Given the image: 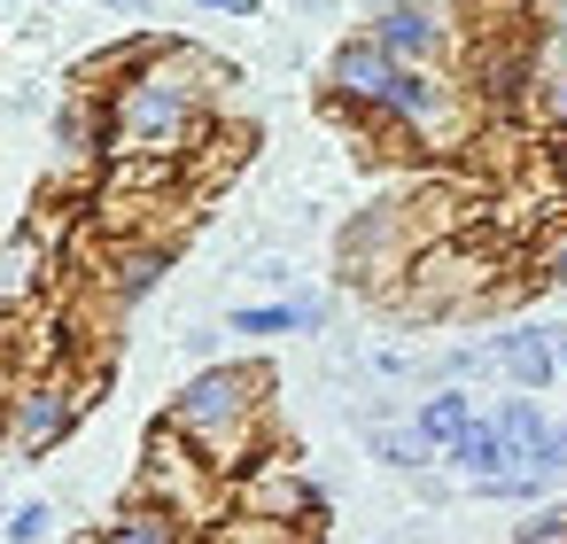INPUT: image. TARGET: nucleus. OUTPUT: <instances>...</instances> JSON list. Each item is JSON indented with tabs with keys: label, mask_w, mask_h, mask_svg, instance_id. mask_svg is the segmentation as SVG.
<instances>
[{
	"label": "nucleus",
	"mask_w": 567,
	"mask_h": 544,
	"mask_svg": "<svg viewBox=\"0 0 567 544\" xmlns=\"http://www.w3.org/2000/svg\"><path fill=\"white\" fill-rule=\"evenodd\" d=\"M482 125H489V110L466 86V71H396L389 102L365 117V141H389L404 156L443 164V156H466L482 141Z\"/></svg>",
	"instance_id": "f257e3e1"
},
{
	"label": "nucleus",
	"mask_w": 567,
	"mask_h": 544,
	"mask_svg": "<svg viewBox=\"0 0 567 544\" xmlns=\"http://www.w3.org/2000/svg\"><path fill=\"white\" fill-rule=\"evenodd\" d=\"M110 381V366L94 373V366H48V373H24L17 381V397L0 404V451L9 459H24V466H40L48 451H63L71 443V428L94 412V389Z\"/></svg>",
	"instance_id": "f03ea898"
},
{
	"label": "nucleus",
	"mask_w": 567,
	"mask_h": 544,
	"mask_svg": "<svg viewBox=\"0 0 567 544\" xmlns=\"http://www.w3.org/2000/svg\"><path fill=\"white\" fill-rule=\"evenodd\" d=\"M427 249L420 218H412V195H389V203H365L342 234H334V280L350 296H373L389 304L404 280H412V257Z\"/></svg>",
	"instance_id": "7ed1b4c3"
},
{
	"label": "nucleus",
	"mask_w": 567,
	"mask_h": 544,
	"mask_svg": "<svg viewBox=\"0 0 567 544\" xmlns=\"http://www.w3.org/2000/svg\"><path fill=\"white\" fill-rule=\"evenodd\" d=\"M164 420H172L187 443H210V435H226V428L272 420V373H265L257 358H218V366H195V373L172 389Z\"/></svg>",
	"instance_id": "20e7f679"
},
{
	"label": "nucleus",
	"mask_w": 567,
	"mask_h": 544,
	"mask_svg": "<svg viewBox=\"0 0 567 544\" xmlns=\"http://www.w3.org/2000/svg\"><path fill=\"white\" fill-rule=\"evenodd\" d=\"M125 497H148V505H164V513H179V521H195V528H210L218 513H234L226 482L203 466V451H195L172 420H156V428H148V451H141V466H133V490H125Z\"/></svg>",
	"instance_id": "39448f33"
},
{
	"label": "nucleus",
	"mask_w": 567,
	"mask_h": 544,
	"mask_svg": "<svg viewBox=\"0 0 567 544\" xmlns=\"http://www.w3.org/2000/svg\"><path fill=\"white\" fill-rule=\"evenodd\" d=\"M365 32L404 63V71H458L466 63V24L451 0H404V9H373Z\"/></svg>",
	"instance_id": "423d86ee"
},
{
	"label": "nucleus",
	"mask_w": 567,
	"mask_h": 544,
	"mask_svg": "<svg viewBox=\"0 0 567 544\" xmlns=\"http://www.w3.org/2000/svg\"><path fill=\"white\" fill-rule=\"evenodd\" d=\"M396 71H404V63H396L365 24H358V32H342V40L327 48V110H334L342 125H358V133H365V117L389 102Z\"/></svg>",
	"instance_id": "0eeeda50"
},
{
	"label": "nucleus",
	"mask_w": 567,
	"mask_h": 544,
	"mask_svg": "<svg viewBox=\"0 0 567 544\" xmlns=\"http://www.w3.org/2000/svg\"><path fill=\"white\" fill-rule=\"evenodd\" d=\"M226 497H234V513H265V521H296V528H319L327 521V490L303 474V459L288 443L265 451L241 482H226Z\"/></svg>",
	"instance_id": "6e6552de"
},
{
	"label": "nucleus",
	"mask_w": 567,
	"mask_h": 544,
	"mask_svg": "<svg viewBox=\"0 0 567 544\" xmlns=\"http://www.w3.org/2000/svg\"><path fill=\"white\" fill-rule=\"evenodd\" d=\"M48 141H55V172L63 179H102L110 164V102L102 94H63L55 117H48Z\"/></svg>",
	"instance_id": "1a4fd4ad"
},
{
	"label": "nucleus",
	"mask_w": 567,
	"mask_h": 544,
	"mask_svg": "<svg viewBox=\"0 0 567 544\" xmlns=\"http://www.w3.org/2000/svg\"><path fill=\"white\" fill-rule=\"evenodd\" d=\"M226 335L241 342H288V335H334V296H257L226 311Z\"/></svg>",
	"instance_id": "9d476101"
},
{
	"label": "nucleus",
	"mask_w": 567,
	"mask_h": 544,
	"mask_svg": "<svg viewBox=\"0 0 567 544\" xmlns=\"http://www.w3.org/2000/svg\"><path fill=\"white\" fill-rule=\"evenodd\" d=\"M489 358H497V373H505L513 389L544 397V389L559 381V327H544V319H513V327L489 335Z\"/></svg>",
	"instance_id": "9b49d317"
},
{
	"label": "nucleus",
	"mask_w": 567,
	"mask_h": 544,
	"mask_svg": "<svg viewBox=\"0 0 567 544\" xmlns=\"http://www.w3.org/2000/svg\"><path fill=\"white\" fill-rule=\"evenodd\" d=\"M55 265H63V257H55V242H48L40 226H17L9 242H0V311L32 304V296H40V280H48Z\"/></svg>",
	"instance_id": "f8f14e48"
},
{
	"label": "nucleus",
	"mask_w": 567,
	"mask_h": 544,
	"mask_svg": "<svg viewBox=\"0 0 567 544\" xmlns=\"http://www.w3.org/2000/svg\"><path fill=\"white\" fill-rule=\"evenodd\" d=\"M443 466H451L466 490H482V482H505V474H520V451H513V435H505V428L482 412V420H474V428L451 443V459H443Z\"/></svg>",
	"instance_id": "ddd939ff"
},
{
	"label": "nucleus",
	"mask_w": 567,
	"mask_h": 544,
	"mask_svg": "<svg viewBox=\"0 0 567 544\" xmlns=\"http://www.w3.org/2000/svg\"><path fill=\"white\" fill-rule=\"evenodd\" d=\"M102 544H203V528L179 521V513H164V505H148V497H125L102 521Z\"/></svg>",
	"instance_id": "4468645a"
},
{
	"label": "nucleus",
	"mask_w": 567,
	"mask_h": 544,
	"mask_svg": "<svg viewBox=\"0 0 567 544\" xmlns=\"http://www.w3.org/2000/svg\"><path fill=\"white\" fill-rule=\"evenodd\" d=\"M474 420H482L474 389H427V397H412V428L427 435V451H435V459H451V443H458Z\"/></svg>",
	"instance_id": "2eb2a0df"
},
{
	"label": "nucleus",
	"mask_w": 567,
	"mask_h": 544,
	"mask_svg": "<svg viewBox=\"0 0 567 544\" xmlns=\"http://www.w3.org/2000/svg\"><path fill=\"white\" fill-rule=\"evenodd\" d=\"M358 435H365V459L389 466V474H404V482L435 466V451H427V435L412 428V412H404V420H373V428H358Z\"/></svg>",
	"instance_id": "dca6fc26"
},
{
	"label": "nucleus",
	"mask_w": 567,
	"mask_h": 544,
	"mask_svg": "<svg viewBox=\"0 0 567 544\" xmlns=\"http://www.w3.org/2000/svg\"><path fill=\"white\" fill-rule=\"evenodd\" d=\"M203 544H319V528L265 521V513H218V521L203 528Z\"/></svg>",
	"instance_id": "f3484780"
},
{
	"label": "nucleus",
	"mask_w": 567,
	"mask_h": 544,
	"mask_svg": "<svg viewBox=\"0 0 567 544\" xmlns=\"http://www.w3.org/2000/svg\"><path fill=\"white\" fill-rule=\"evenodd\" d=\"M489 420H497V428L513 435V451H520V466H528V451H536V443H544V435L559 428V420L544 412V397H528V389H513V397H497V404H489Z\"/></svg>",
	"instance_id": "a211bd4d"
},
{
	"label": "nucleus",
	"mask_w": 567,
	"mask_h": 544,
	"mask_svg": "<svg viewBox=\"0 0 567 544\" xmlns=\"http://www.w3.org/2000/svg\"><path fill=\"white\" fill-rule=\"evenodd\" d=\"M528 273H536V288H567V211L528 242Z\"/></svg>",
	"instance_id": "6ab92c4d"
},
{
	"label": "nucleus",
	"mask_w": 567,
	"mask_h": 544,
	"mask_svg": "<svg viewBox=\"0 0 567 544\" xmlns=\"http://www.w3.org/2000/svg\"><path fill=\"white\" fill-rule=\"evenodd\" d=\"M241 280L265 288V296H303V273H296V257H280V249H257V257L241 265Z\"/></svg>",
	"instance_id": "aec40b11"
},
{
	"label": "nucleus",
	"mask_w": 567,
	"mask_h": 544,
	"mask_svg": "<svg viewBox=\"0 0 567 544\" xmlns=\"http://www.w3.org/2000/svg\"><path fill=\"white\" fill-rule=\"evenodd\" d=\"M528 110H536V125H544L551 141H567V71H551V79L528 94Z\"/></svg>",
	"instance_id": "412c9836"
},
{
	"label": "nucleus",
	"mask_w": 567,
	"mask_h": 544,
	"mask_svg": "<svg viewBox=\"0 0 567 544\" xmlns=\"http://www.w3.org/2000/svg\"><path fill=\"white\" fill-rule=\"evenodd\" d=\"M0 528H9V544H40V536L55 528V505H48V497H24L17 513H0Z\"/></svg>",
	"instance_id": "4be33fe9"
},
{
	"label": "nucleus",
	"mask_w": 567,
	"mask_h": 544,
	"mask_svg": "<svg viewBox=\"0 0 567 544\" xmlns=\"http://www.w3.org/2000/svg\"><path fill=\"white\" fill-rule=\"evenodd\" d=\"M179 350H187L195 366H218V358H226V319H195V327L179 335Z\"/></svg>",
	"instance_id": "5701e85b"
},
{
	"label": "nucleus",
	"mask_w": 567,
	"mask_h": 544,
	"mask_svg": "<svg viewBox=\"0 0 567 544\" xmlns=\"http://www.w3.org/2000/svg\"><path fill=\"white\" fill-rule=\"evenodd\" d=\"M195 9H210V17H234V24H257V17H265V0H195Z\"/></svg>",
	"instance_id": "b1692460"
},
{
	"label": "nucleus",
	"mask_w": 567,
	"mask_h": 544,
	"mask_svg": "<svg viewBox=\"0 0 567 544\" xmlns=\"http://www.w3.org/2000/svg\"><path fill=\"white\" fill-rule=\"evenodd\" d=\"M451 490H466V482H443L435 466H427V474H412V497H420V505H443Z\"/></svg>",
	"instance_id": "393cba45"
},
{
	"label": "nucleus",
	"mask_w": 567,
	"mask_h": 544,
	"mask_svg": "<svg viewBox=\"0 0 567 544\" xmlns=\"http://www.w3.org/2000/svg\"><path fill=\"white\" fill-rule=\"evenodd\" d=\"M17 381H24V366H17V350H9V342H0V404L17 397Z\"/></svg>",
	"instance_id": "a878e982"
},
{
	"label": "nucleus",
	"mask_w": 567,
	"mask_h": 544,
	"mask_svg": "<svg viewBox=\"0 0 567 544\" xmlns=\"http://www.w3.org/2000/svg\"><path fill=\"white\" fill-rule=\"evenodd\" d=\"M544 172H551V187H559V203H567V141L544 148Z\"/></svg>",
	"instance_id": "bb28decb"
},
{
	"label": "nucleus",
	"mask_w": 567,
	"mask_h": 544,
	"mask_svg": "<svg viewBox=\"0 0 567 544\" xmlns=\"http://www.w3.org/2000/svg\"><path fill=\"white\" fill-rule=\"evenodd\" d=\"M296 9H303V17H334V9H342V0H296Z\"/></svg>",
	"instance_id": "cd10ccee"
},
{
	"label": "nucleus",
	"mask_w": 567,
	"mask_h": 544,
	"mask_svg": "<svg viewBox=\"0 0 567 544\" xmlns=\"http://www.w3.org/2000/svg\"><path fill=\"white\" fill-rule=\"evenodd\" d=\"M528 9H536V17H551V9H567V0H528Z\"/></svg>",
	"instance_id": "c85d7f7f"
},
{
	"label": "nucleus",
	"mask_w": 567,
	"mask_h": 544,
	"mask_svg": "<svg viewBox=\"0 0 567 544\" xmlns=\"http://www.w3.org/2000/svg\"><path fill=\"white\" fill-rule=\"evenodd\" d=\"M559 373H567V327H559Z\"/></svg>",
	"instance_id": "c756f323"
},
{
	"label": "nucleus",
	"mask_w": 567,
	"mask_h": 544,
	"mask_svg": "<svg viewBox=\"0 0 567 544\" xmlns=\"http://www.w3.org/2000/svg\"><path fill=\"white\" fill-rule=\"evenodd\" d=\"M0 544H9V528H0Z\"/></svg>",
	"instance_id": "7c9ffc66"
}]
</instances>
